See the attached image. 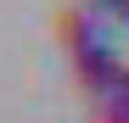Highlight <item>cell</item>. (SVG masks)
I'll return each instance as SVG.
<instances>
[{"mask_svg": "<svg viewBox=\"0 0 129 123\" xmlns=\"http://www.w3.org/2000/svg\"><path fill=\"white\" fill-rule=\"evenodd\" d=\"M56 39L68 50V62L112 50V39H107V6H62L56 11Z\"/></svg>", "mask_w": 129, "mask_h": 123, "instance_id": "6da1fadb", "label": "cell"}, {"mask_svg": "<svg viewBox=\"0 0 129 123\" xmlns=\"http://www.w3.org/2000/svg\"><path fill=\"white\" fill-rule=\"evenodd\" d=\"M90 123H129V84L107 101H90Z\"/></svg>", "mask_w": 129, "mask_h": 123, "instance_id": "7a4b0ae2", "label": "cell"}]
</instances>
